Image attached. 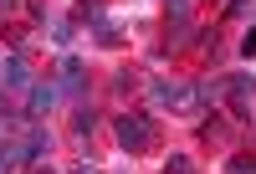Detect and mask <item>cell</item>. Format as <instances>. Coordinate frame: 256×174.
I'll return each mask as SVG.
<instances>
[{"label": "cell", "instance_id": "2", "mask_svg": "<svg viewBox=\"0 0 256 174\" xmlns=\"http://www.w3.org/2000/svg\"><path fill=\"white\" fill-rule=\"evenodd\" d=\"M154 102L169 108V113H195V108H200V92H190L184 82H154Z\"/></svg>", "mask_w": 256, "mask_h": 174}, {"label": "cell", "instance_id": "19", "mask_svg": "<svg viewBox=\"0 0 256 174\" xmlns=\"http://www.w3.org/2000/svg\"><path fill=\"white\" fill-rule=\"evenodd\" d=\"M31 174H52V169H31Z\"/></svg>", "mask_w": 256, "mask_h": 174}, {"label": "cell", "instance_id": "9", "mask_svg": "<svg viewBox=\"0 0 256 174\" xmlns=\"http://www.w3.org/2000/svg\"><path fill=\"white\" fill-rule=\"evenodd\" d=\"M226 174H256V154H236Z\"/></svg>", "mask_w": 256, "mask_h": 174}, {"label": "cell", "instance_id": "7", "mask_svg": "<svg viewBox=\"0 0 256 174\" xmlns=\"http://www.w3.org/2000/svg\"><path fill=\"white\" fill-rule=\"evenodd\" d=\"M77 20L82 26H102V0H77Z\"/></svg>", "mask_w": 256, "mask_h": 174}, {"label": "cell", "instance_id": "5", "mask_svg": "<svg viewBox=\"0 0 256 174\" xmlns=\"http://www.w3.org/2000/svg\"><path fill=\"white\" fill-rule=\"evenodd\" d=\"M62 92H67V98L88 92V67H82L77 56H62Z\"/></svg>", "mask_w": 256, "mask_h": 174}, {"label": "cell", "instance_id": "12", "mask_svg": "<svg viewBox=\"0 0 256 174\" xmlns=\"http://www.w3.org/2000/svg\"><path fill=\"white\" fill-rule=\"evenodd\" d=\"M92 123H98V118H92V108H82V113H77V134L88 138V134H92Z\"/></svg>", "mask_w": 256, "mask_h": 174}, {"label": "cell", "instance_id": "1", "mask_svg": "<svg viewBox=\"0 0 256 174\" xmlns=\"http://www.w3.org/2000/svg\"><path fill=\"white\" fill-rule=\"evenodd\" d=\"M113 128H118V148H123V154H144V148L154 144V128H148L144 113H123Z\"/></svg>", "mask_w": 256, "mask_h": 174}, {"label": "cell", "instance_id": "3", "mask_svg": "<svg viewBox=\"0 0 256 174\" xmlns=\"http://www.w3.org/2000/svg\"><path fill=\"white\" fill-rule=\"evenodd\" d=\"M62 98V87L56 82H31V98H26V118H41V113H52Z\"/></svg>", "mask_w": 256, "mask_h": 174}, {"label": "cell", "instance_id": "6", "mask_svg": "<svg viewBox=\"0 0 256 174\" xmlns=\"http://www.w3.org/2000/svg\"><path fill=\"white\" fill-rule=\"evenodd\" d=\"M31 154H26V144H6V148H0V174H10L16 164H26Z\"/></svg>", "mask_w": 256, "mask_h": 174}, {"label": "cell", "instance_id": "10", "mask_svg": "<svg viewBox=\"0 0 256 174\" xmlns=\"http://www.w3.org/2000/svg\"><path fill=\"white\" fill-rule=\"evenodd\" d=\"M98 41H102V46H118L123 36H118V26H108V20H102V26H98Z\"/></svg>", "mask_w": 256, "mask_h": 174}, {"label": "cell", "instance_id": "8", "mask_svg": "<svg viewBox=\"0 0 256 174\" xmlns=\"http://www.w3.org/2000/svg\"><path fill=\"white\" fill-rule=\"evenodd\" d=\"M46 148H52V134H46V128H36V134L26 138V154H31V159H46Z\"/></svg>", "mask_w": 256, "mask_h": 174}, {"label": "cell", "instance_id": "4", "mask_svg": "<svg viewBox=\"0 0 256 174\" xmlns=\"http://www.w3.org/2000/svg\"><path fill=\"white\" fill-rule=\"evenodd\" d=\"M0 87H6V92L31 87V67H26V56H6V62H0Z\"/></svg>", "mask_w": 256, "mask_h": 174}, {"label": "cell", "instance_id": "11", "mask_svg": "<svg viewBox=\"0 0 256 174\" xmlns=\"http://www.w3.org/2000/svg\"><path fill=\"white\" fill-rule=\"evenodd\" d=\"M169 16H174V26H184L190 20V0H169Z\"/></svg>", "mask_w": 256, "mask_h": 174}, {"label": "cell", "instance_id": "16", "mask_svg": "<svg viewBox=\"0 0 256 174\" xmlns=\"http://www.w3.org/2000/svg\"><path fill=\"white\" fill-rule=\"evenodd\" d=\"M190 164H184V154H174V159H169V174H184Z\"/></svg>", "mask_w": 256, "mask_h": 174}, {"label": "cell", "instance_id": "15", "mask_svg": "<svg viewBox=\"0 0 256 174\" xmlns=\"http://www.w3.org/2000/svg\"><path fill=\"white\" fill-rule=\"evenodd\" d=\"M226 10H230V16H246V10H251V0H230Z\"/></svg>", "mask_w": 256, "mask_h": 174}, {"label": "cell", "instance_id": "14", "mask_svg": "<svg viewBox=\"0 0 256 174\" xmlns=\"http://www.w3.org/2000/svg\"><path fill=\"white\" fill-rule=\"evenodd\" d=\"M241 56H256V26L246 31V41H241Z\"/></svg>", "mask_w": 256, "mask_h": 174}, {"label": "cell", "instance_id": "17", "mask_svg": "<svg viewBox=\"0 0 256 174\" xmlns=\"http://www.w3.org/2000/svg\"><path fill=\"white\" fill-rule=\"evenodd\" d=\"M0 10H16V0H0Z\"/></svg>", "mask_w": 256, "mask_h": 174}, {"label": "cell", "instance_id": "13", "mask_svg": "<svg viewBox=\"0 0 256 174\" xmlns=\"http://www.w3.org/2000/svg\"><path fill=\"white\" fill-rule=\"evenodd\" d=\"M52 41H56V46H67V41H72V26H67V20H56V26H52Z\"/></svg>", "mask_w": 256, "mask_h": 174}, {"label": "cell", "instance_id": "18", "mask_svg": "<svg viewBox=\"0 0 256 174\" xmlns=\"http://www.w3.org/2000/svg\"><path fill=\"white\" fill-rule=\"evenodd\" d=\"M77 174H98V169H77Z\"/></svg>", "mask_w": 256, "mask_h": 174}]
</instances>
